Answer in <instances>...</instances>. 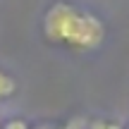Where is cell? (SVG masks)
Instances as JSON below:
<instances>
[{
  "label": "cell",
  "instance_id": "obj_6",
  "mask_svg": "<svg viewBox=\"0 0 129 129\" xmlns=\"http://www.w3.org/2000/svg\"><path fill=\"white\" fill-rule=\"evenodd\" d=\"M0 124H3V122H0Z\"/></svg>",
  "mask_w": 129,
  "mask_h": 129
},
{
  "label": "cell",
  "instance_id": "obj_4",
  "mask_svg": "<svg viewBox=\"0 0 129 129\" xmlns=\"http://www.w3.org/2000/svg\"><path fill=\"white\" fill-rule=\"evenodd\" d=\"M0 129H31L26 124V120H22V117H14V120H7L0 124Z\"/></svg>",
  "mask_w": 129,
  "mask_h": 129
},
{
  "label": "cell",
  "instance_id": "obj_7",
  "mask_svg": "<svg viewBox=\"0 0 129 129\" xmlns=\"http://www.w3.org/2000/svg\"><path fill=\"white\" fill-rule=\"evenodd\" d=\"M127 129H129V127H127Z\"/></svg>",
  "mask_w": 129,
  "mask_h": 129
},
{
  "label": "cell",
  "instance_id": "obj_5",
  "mask_svg": "<svg viewBox=\"0 0 129 129\" xmlns=\"http://www.w3.org/2000/svg\"><path fill=\"white\" fill-rule=\"evenodd\" d=\"M31 129H67V127H57V124H36Z\"/></svg>",
  "mask_w": 129,
  "mask_h": 129
},
{
  "label": "cell",
  "instance_id": "obj_2",
  "mask_svg": "<svg viewBox=\"0 0 129 129\" xmlns=\"http://www.w3.org/2000/svg\"><path fill=\"white\" fill-rule=\"evenodd\" d=\"M14 91H17V84H14V79L10 77L5 69H0V101L10 98Z\"/></svg>",
  "mask_w": 129,
  "mask_h": 129
},
{
  "label": "cell",
  "instance_id": "obj_3",
  "mask_svg": "<svg viewBox=\"0 0 129 129\" xmlns=\"http://www.w3.org/2000/svg\"><path fill=\"white\" fill-rule=\"evenodd\" d=\"M88 129H122L120 122H115V120H93L91 124H88Z\"/></svg>",
  "mask_w": 129,
  "mask_h": 129
},
{
  "label": "cell",
  "instance_id": "obj_1",
  "mask_svg": "<svg viewBox=\"0 0 129 129\" xmlns=\"http://www.w3.org/2000/svg\"><path fill=\"white\" fill-rule=\"evenodd\" d=\"M43 36L55 46L88 53L105 41V24L88 10L67 0H55L43 12Z\"/></svg>",
  "mask_w": 129,
  "mask_h": 129
}]
</instances>
